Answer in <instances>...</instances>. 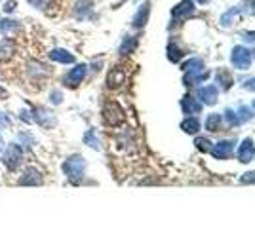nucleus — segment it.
Listing matches in <instances>:
<instances>
[{"instance_id":"ddd939ff","label":"nucleus","mask_w":255,"mask_h":228,"mask_svg":"<svg viewBox=\"0 0 255 228\" xmlns=\"http://www.w3.org/2000/svg\"><path fill=\"white\" fill-rule=\"evenodd\" d=\"M254 152H255L254 143H252L250 139H246L242 143V146L238 148V160H240V162H250V160L254 158Z\"/></svg>"},{"instance_id":"2f4dec72","label":"nucleus","mask_w":255,"mask_h":228,"mask_svg":"<svg viewBox=\"0 0 255 228\" xmlns=\"http://www.w3.org/2000/svg\"><path fill=\"white\" fill-rule=\"evenodd\" d=\"M0 148H2V137H0Z\"/></svg>"},{"instance_id":"f257e3e1","label":"nucleus","mask_w":255,"mask_h":228,"mask_svg":"<svg viewBox=\"0 0 255 228\" xmlns=\"http://www.w3.org/2000/svg\"><path fill=\"white\" fill-rule=\"evenodd\" d=\"M84 169H86V162L82 156H71L65 164H63V171H65V175L69 177V181L76 184V182H80L82 177H84Z\"/></svg>"},{"instance_id":"f3484780","label":"nucleus","mask_w":255,"mask_h":228,"mask_svg":"<svg viewBox=\"0 0 255 228\" xmlns=\"http://www.w3.org/2000/svg\"><path fill=\"white\" fill-rule=\"evenodd\" d=\"M137 48V38H134V36H126L124 40H122L120 44V55H130L134 49Z\"/></svg>"},{"instance_id":"6ab92c4d","label":"nucleus","mask_w":255,"mask_h":228,"mask_svg":"<svg viewBox=\"0 0 255 228\" xmlns=\"http://www.w3.org/2000/svg\"><path fill=\"white\" fill-rule=\"evenodd\" d=\"M200 97H202V101H206L207 105H211V103H215L217 90H215V88H211V86H207V88H204V90L200 91Z\"/></svg>"},{"instance_id":"4be33fe9","label":"nucleus","mask_w":255,"mask_h":228,"mask_svg":"<svg viewBox=\"0 0 255 228\" xmlns=\"http://www.w3.org/2000/svg\"><path fill=\"white\" fill-rule=\"evenodd\" d=\"M221 122V118H219V114H211L209 118L206 120V128L209 130V132H217V124Z\"/></svg>"},{"instance_id":"c85d7f7f","label":"nucleus","mask_w":255,"mask_h":228,"mask_svg":"<svg viewBox=\"0 0 255 228\" xmlns=\"http://www.w3.org/2000/svg\"><path fill=\"white\" fill-rule=\"evenodd\" d=\"M244 182H255V171L254 173H246V177H244Z\"/></svg>"},{"instance_id":"1a4fd4ad","label":"nucleus","mask_w":255,"mask_h":228,"mask_svg":"<svg viewBox=\"0 0 255 228\" xmlns=\"http://www.w3.org/2000/svg\"><path fill=\"white\" fill-rule=\"evenodd\" d=\"M15 53V44L10 38H0V63L12 59Z\"/></svg>"},{"instance_id":"412c9836","label":"nucleus","mask_w":255,"mask_h":228,"mask_svg":"<svg viewBox=\"0 0 255 228\" xmlns=\"http://www.w3.org/2000/svg\"><path fill=\"white\" fill-rule=\"evenodd\" d=\"M183 130L187 133H196L200 130V122L196 120V118H191V120H187L183 124Z\"/></svg>"},{"instance_id":"aec40b11","label":"nucleus","mask_w":255,"mask_h":228,"mask_svg":"<svg viewBox=\"0 0 255 228\" xmlns=\"http://www.w3.org/2000/svg\"><path fill=\"white\" fill-rule=\"evenodd\" d=\"M84 143L88 144V146H92V148H101V144H99V139L96 137V132L92 130V132H88L84 135Z\"/></svg>"},{"instance_id":"2eb2a0df","label":"nucleus","mask_w":255,"mask_h":228,"mask_svg":"<svg viewBox=\"0 0 255 228\" xmlns=\"http://www.w3.org/2000/svg\"><path fill=\"white\" fill-rule=\"evenodd\" d=\"M232 148H234V143H232V141H223V143H217V146H215L211 152H213L215 158H227L232 152Z\"/></svg>"},{"instance_id":"9d476101","label":"nucleus","mask_w":255,"mask_h":228,"mask_svg":"<svg viewBox=\"0 0 255 228\" xmlns=\"http://www.w3.org/2000/svg\"><path fill=\"white\" fill-rule=\"evenodd\" d=\"M50 59L67 65V63H74V55L71 53V51H67V49L55 48V49H51V51H50Z\"/></svg>"},{"instance_id":"7c9ffc66","label":"nucleus","mask_w":255,"mask_h":228,"mask_svg":"<svg viewBox=\"0 0 255 228\" xmlns=\"http://www.w3.org/2000/svg\"><path fill=\"white\" fill-rule=\"evenodd\" d=\"M198 2H200V4H204V2H209V0H198Z\"/></svg>"},{"instance_id":"20e7f679","label":"nucleus","mask_w":255,"mask_h":228,"mask_svg":"<svg viewBox=\"0 0 255 228\" xmlns=\"http://www.w3.org/2000/svg\"><path fill=\"white\" fill-rule=\"evenodd\" d=\"M31 114H33V122H37L38 126H42V128H46V130L55 126V116H53L50 110H46V108H42V107L31 108Z\"/></svg>"},{"instance_id":"bb28decb","label":"nucleus","mask_w":255,"mask_h":228,"mask_svg":"<svg viewBox=\"0 0 255 228\" xmlns=\"http://www.w3.org/2000/svg\"><path fill=\"white\" fill-rule=\"evenodd\" d=\"M196 144H198L200 150H209V141H207V139H198Z\"/></svg>"},{"instance_id":"cd10ccee","label":"nucleus","mask_w":255,"mask_h":228,"mask_svg":"<svg viewBox=\"0 0 255 228\" xmlns=\"http://www.w3.org/2000/svg\"><path fill=\"white\" fill-rule=\"evenodd\" d=\"M29 4H33V6H35V8H38V10H44L46 0H29Z\"/></svg>"},{"instance_id":"f8f14e48","label":"nucleus","mask_w":255,"mask_h":228,"mask_svg":"<svg viewBox=\"0 0 255 228\" xmlns=\"http://www.w3.org/2000/svg\"><path fill=\"white\" fill-rule=\"evenodd\" d=\"M232 63L238 67V69H246L250 65V51L244 48H236L232 53Z\"/></svg>"},{"instance_id":"9b49d317","label":"nucleus","mask_w":255,"mask_h":228,"mask_svg":"<svg viewBox=\"0 0 255 228\" xmlns=\"http://www.w3.org/2000/svg\"><path fill=\"white\" fill-rule=\"evenodd\" d=\"M92 8H94V2L92 0H76V4H74V15H76V19H86L88 13L92 12Z\"/></svg>"},{"instance_id":"c756f323","label":"nucleus","mask_w":255,"mask_h":228,"mask_svg":"<svg viewBox=\"0 0 255 228\" xmlns=\"http://www.w3.org/2000/svg\"><path fill=\"white\" fill-rule=\"evenodd\" d=\"M6 97H8V91H6V90L0 86V99H6Z\"/></svg>"},{"instance_id":"4468645a","label":"nucleus","mask_w":255,"mask_h":228,"mask_svg":"<svg viewBox=\"0 0 255 228\" xmlns=\"http://www.w3.org/2000/svg\"><path fill=\"white\" fill-rule=\"evenodd\" d=\"M124 80H126V74L122 69H112L109 72V76H107V84L109 88H118V86L124 84Z\"/></svg>"},{"instance_id":"6e6552de","label":"nucleus","mask_w":255,"mask_h":228,"mask_svg":"<svg viewBox=\"0 0 255 228\" xmlns=\"http://www.w3.org/2000/svg\"><path fill=\"white\" fill-rule=\"evenodd\" d=\"M27 72H29V76L31 78H44V76H48L50 72V67H46L44 63H40V61H29V65H27Z\"/></svg>"},{"instance_id":"393cba45","label":"nucleus","mask_w":255,"mask_h":228,"mask_svg":"<svg viewBox=\"0 0 255 228\" xmlns=\"http://www.w3.org/2000/svg\"><path fill=\"white\" fill-rule=\"evenodd\" d=\"M12 126V122L8 118V114H4V112H0V130H8Z\"/></svg>"},{"instance_id":"a211bd4d","label":"nucleus","mask_w":255,"mask_h":228,"mask_svg":"<svg viewBox=\"0 0 255 228\" xmlns=\"http://www.w3.org/2000/svg\"><path fill=\"white\" fill-rule=\"evenodd\" d=\"M147 19H149V2H145V4L137 10V13H135V17H134V27H143V25L147 23Z\"/></svg>"},{"instance_id":"423d86ee","label":"nucleus","mask_w":255,"mask_h":228,"mask_svg":"<svg viewBox=\"0 0 255 228\" xmlns=\"http://www.w3.org/2000/svg\"><path fill=\"white\" fill-rule=\"evenodd\" d=\"M84 76H86V65H76L73 71L63 78V82H65V86H69V88H76L78 84H82Z\"/></svg>"},{"instance_id":"0eeeda50","label":"nucleus","mask_w":255,"mask_h":228,"mask_svg":"<svg viewBox=\"0 0 255 228\" xmlns=\"http://www.w3.org/2000/svg\"><path fill=\"white\" fill-rule=\"evenodd\" d=\"M19 184H21V186H38V184H42V173L35 168H29L23 175H21Z\"/></svg>"},{"instance_id":"5701e85b","label":"nucleus","mask_w":255,"mask_h":228,"mask_svg":"<svg viewBox=\"0 0 255 228\" xmlns=\"http://www.w3.org/2000/svg\"><path fill=\"white\" fill-rule=\"evenodd\" d=\"M183 107H185V110H189V112H198V110H200V105H196L191 97H187V99L183 101Z\"/></svg>"},{"instance_id":"7ed1b4c3","label":"nucleus","mask_w":255,"mask_h":228,"mask_svg":"<svg viewBox=\"0 0 255 228\" xmlns=\"http://www.w3.org/2000/svg\"><path fill=\"white\" fill-rule=\"evenodd\" d=\"M103 118L105 122L109 124V126H118L124 122V110L118 103H114V101H109L105 108H103Z\"/></svg>"},{"instance_id":"b1692460","label":"nucleus","mask_w":255,"mask_h":228,"mask_svg":"<svg viewBox=\"0 0 255 228\" xmlns=\"http://www.w3.org/2000/svg\"><path fill=\"white\" fill-rule=\"evenodd\" d=\"M50 101H51L53 105H59L61 101H63V93H61L59 90H55V91H51V93H50Z\"/></svg>"},{"instance_id":"dca6fc26","label":"nucleus","mask_w":255,"mask_h":228,"mask_svg":"<svg viewBox=\"0 0 255 228\" xmlns=\"http://www.w3.org/2000/svg\"><path fill=\"white\" fill-rule=\"evenodd\" d=\"M19 29V21L15 19H0V35H12Z\"/></svg>"},{"instance_id":"39448f33","label":"nucleus","mask_w":255,"mask_h":228,"mask_svg":"<svg viewBox=\"0 0 255 228\" xmlns=\"http://www.w3.org/2000/svg\"><path fill=\"white\" fill-rule=\"evenodd\" d=\"M195 12V4H193V0H183L179 6H175L173 8V12H171V17H173V21L179 25L181 21H185L191 13Z\"/></svg>"},{"instance_id":"f03ea898","label":"nucleus","mask_w":255,"mask_h":228,"mask_svg":"<svg viewBox=\"0 0 255 228\" xmlns=\"http://www.w3.org/2000/svg\"><path fill=\"white\" fill-rule=\"evenodd\" d=\"M21 160H23V150H21V146L15 143L8 144V148H6L4 156H2V164L10 169V171H13L15 168H19Z\"/></svg>"},{"instance_id":"a878e982","label":"nucleus","mask_w":255,"mask_h":228,"mask_svg":"<svg viewBox=\"0 0 255 228\" xmlns=\"http://www.w3.org/2000/svg\"><path fill=\"white\" fill-rule=\"evenodd\" d=\"M15 8H17V2H15V0H8V2L4 4V8H2V10H4L6 13H12V12H15Z\"/></svg>"}]
</instances>
